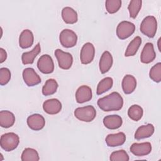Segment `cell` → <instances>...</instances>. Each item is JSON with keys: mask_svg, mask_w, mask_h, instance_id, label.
Returning a JSON list of instances; mask_svg holds the SVG:
<instances>
[{"mask_svg": "<svg viewBox=\"0 0 161 161\" xmlns=\"http://www.w3.org/2000/svg\"><path fill=\"white\" fill-rule=\"evenodd\" d=\"M135 30V25L128 21L120 22L116 28V35L121 40H125L133 34Z\"/></svg>", "mask_w": 161, "mask_h": 161, "instance_id": "8992f818", "label": "cell"}, {"mask_svg": "<svg viewBox=\"0 0 161 161\" xmlns=\"http://www.w3.org/2000/svg\"><path fill=\"white\" fill-rule=\"evenodd\" d=\"M143 114V108L137 104H133L131 106L128 110V116L131 119L135 121H139L142 118Z\"/></svg>", "mask_w": 161, "mask_h": 161, "instance_id": "83f0119b", "label": "cell"}, {"mask_svg": "<svg viewBox=\"0 0 161 161\" xmlns=\"http://www.w3.org/2000/svg\"><path fill=\"white\" fill-rule=\"evenodd\" d=\"M140 31L148 38H153L157 30V21L153 16H147L142 21Z\"/></svg>", "mask_w": 161, "mask_h": 161, "instance_id": "3957f363", "label": "cell"}, {"mask_svg": "<svg viewBox=\"0 0 161 161\" xmlns=\"http://www.w3.org/2000/svg\"><path fill=\"white\" fill-rule=\"evenodd\" d=\"M122 89L125 94L132 93L136 87V80L132 75H126L122 80Z\"/></svg>", "mask_w": 161, "mask_h": 161, "instance_id": "ffe728a7", "label": "cell"}, {"mask_svg": "<svg viewBox=\"0 0 161 161\" xmlns=\"http://www.w3.org/2000/svg\"><path fill=\"white\" fill-rule=\"evenodd\" d=\"M92 97V89L86 85L80 86L75 92V99L78 103H84L89 101Z\"/></svg>", "mask_w": 161, "mask_h": 161, "instance_id": "4fadbf2b", "label": "cell"}, {"mask_svg": "<svg viewBox=\"0 0 161 161\" xmlns=\"http://www.w3.org/2000/svg\"><path fill=\"white\" fill-rule=\"evenodd\" d=\"M59 40L64 47L72 48L77 44V36L72 30L64 29L60 33Z\"/></svg>", "mask_w": 161, "mask_h": 161, "instance_id": "5b68a950", "label": "cell"}, {"mask_svg": "<svg viewBox=\"0 0 161 161\" xmlns=\"http://www.w3.org/2000/svg\"><path fill=\"white\" fill-rule=\"evenodd\" d=\"M142 1L141 0H132L130 2L128 9L129 11L130 16L131 18H136L142 8Z\"/></svg>", "mask_w": 161, "mask_h": 161, "instance_id": "f546056e", "label": "cell"}, {"mask_svg": "<svg viewBox=\"0 0 161 161\" xmlns=\"http://www.w3.org/2000/svg\"><path fill=\"white\" fill-rule=\"evenodd\" d=\"M142 43V38L137 36L136 37H135L133 40H131L129 45H128L125 53V57H131V56H134L138 48H140V45Z\"/></svg>", "mask_w": 161, "mask_h": 161, "instance_id": "d4e9b609", "label": "cell"}, {"mask_svg": "<svg viewBox=\"0 0 161 161\" xmlns=\"http://www.w3.org/2000/svg\"><path fill=\"white\" fill-rule=\"evenodd\" d=\"M113 63V59L111 54L108 51L103 53L99 62V67L101 74H105L109 70Z\"/></svg>", "mask_w": 161, "mask_h": 161, "instance_id": "e0dca14e", "label": "cell"}, {"mask_svg": "<svg viewBox=\"0 0 161 161\" xmlns=\"http://www.w3.org/2000/svg\"><path fill=\"white\" fill-rule=\"evenodd\" d=\"M113 85V80L111 77H107L103 79L97 84L96 89V94L101 95L105 92L109 91Z\"/></svg>", "mask_w": 161, "mask_h": 161, "instance_id": "4316f807", "label": "cell"}, {"mask_svg": "<svg viewBox=\"0 0 161 161\" xmlns=\"http://www.w3.org/2000/svg\"><path fill=\"white\" fill-rule=\"evenodd\" d=\"M109 159L111 161H128L129 156L124 150H119L112 152L110 155Z\"/></svg>", "mask_w": 161, "mask_h": 161, "instance_id": "d6a6232c", "label": "cell"}, {"mask_svg": "<svg viewBox=\"0 0 161 161\" xmlns=\"http://www.w3.org/2000/svg\"><path fill=\"white\" fill-rule=\"evenodd\" d=\"M21 160L22 161H38L40 160L38 152L31 148H26L22 152Z\"/></svg>", "mask_w": 161, "mask_h": 161, "instance_id": "f1b7e54d", "label": "cell"}, {"mask_svg": "<svg viewBox=\"0 0 161 161\" xmlns=\"http://www.w3.org/2000/svg\"><path fill=\"white\" fill-rule=\"evenodd\" d=\"M27 125L30 129L35 131H39L44 128L45 120L42 115L40 114H33L28 117Z\"/></svg>", "mask_w": 161, "mask_h": 161, "instance_id": "7c38bea8", "label": "cell"}, {"mask_svg": "<svg viewBox=\"0 0 161 161\" xmlns=\"http://www.w3.org/2000/svg\"><path fill=\"white\" fill-rule=\"evenodd\" d=\"M150 78L155 82H160L161 81V63L158 62L154 65L149 72Z\"/></svg>", "mask_w": 161, "mask_h": 161, "instance_id": "1f68e13d", "label": "cell"}, {"mask_svg": "<svg viewBox=\"0 0 161 161\" xmlns=\"http://www.w3.org/2000/svg\"><path fill=\"white\" fill-rule=\"evenodd\" d=\"M58 86V83L54 79H49L46 80L42 87V94L44 96L52 95L56 92Z\"/></svg>", "mask_w": 161, "mask_h": 161, "instance_id": "484cf974", "label": "cell"}, {"mask_svg": "<svg viewBox=\"0 0 161 161\" xmlns=\"http://www.w3.org/2000/svg\"><path fill=\"white\" fill-rule=\"evenodd\" d=\"M156 53L154 50L153 45L148 42L145 45L140 55V61L143 64H149L154 60Z\"/></svg>", "mask_w": 161, "mask_h": 161, "instance_id": "5bb4252c", "label": "cell"}, {"mask_svg": "<svg viewBox=\"0 0 161 161\" xmlns=\"http://www.w3.org/2000/svg\"><path fill=\"white\" fill-rule=\"evenodd\" d=\"M15 122V116L8 110H3L0 112V125L3 128L11 127Z\"/></svg>", "mask_w": 161, "mask_h": 161, "instance_id": "7402d4cb", "label": "cell"}, {"mask_svg": "<svg viewBox=\"0 0 161 161\" xmlns=\"http://www.w3.org/2000/svg\"><path fill=\"white\" fill-rule=\"evenodd\" d=\"M19 143L18 135L13 132L6 133L1 136V147L6 152H11L17 148Z\"/></svg>", "mask_w": 161, "mask_h": 161, "instance_id": "7a4b0ae2", "label": "cell"}, {"mask_svg": "<svg viewBox=\"0 0 161 161\" xmlns=\"http://www.w3.org/2000/svg\"><path fill=\"white\" fill-rule=\"evenodd\" d=\"M152 148V145L150 142L134 143L131 145L130 150L137 157H143L150 153Z\"/></svg>", "mask_w": 161, "mask_h": 161, "instance_id": "8fae6325", "label": "cell"}, {"mask_svg": "<svg viewBox=\"0 0 161 161\" xmlns=\"http://www.w3.org/2000/svg\"><path fill=\"white\" fill-rule=\"evenodd\" d=\"M154 130L155 128L153 125L150 123L140 126L135 131V138L139 140L141 139L150 137L153 134Z\"/></svg>", "mask_w": 161, "mask_h": 161, "instance_id": "44dd1931", "label": "cell"}, {"mask_svg": "<svg viewBox=\"0 0 161 161\" xmlns=\"http://www.w3.org/2000/svg\"><path fill=\"white\" fill-rule=\"evenodd\" d=\"M121 0H107L105 2L106 9L109 14L116 13L121 7Z\"/></svg>", "mask_w": 161, "mask_h": 161, "instance_id": "4dcf8cb0", "label": "cell"}, {"mask_svg": "<svg viewBox=\"0 0 161 161\" xmlns=\"http://www.w3.org/2000/svg\"><path fill=\"white\" fill-rule=\"evenodd\" d=\"M62 103L55 98L45 101L43 104V109L45 113L49 114H56L62 109Z\"/></svg>", "mask_w": 161, "mask_h": 161, "instance_id": "9a60e30c", "label": "cell"}, {"mask_svg": "<svg viewBox=\"0 0 161 161\" xmlns=\"http://www.w3.org/2000/svg\"><path fill=\"white\" fill-rule=\"evenodd\" d=\"M55 55L60 69L68 70L71 67L73 63V57L70 53L65 52L58 48L55 51Z\"/></svg>", "mask_w": 161, "mask_h": 161, "instance_id": "52a82bcc", "label": "cell"}, {"mask_svg": "<svg viewBox=\"0 0 161 161\" xmlns=\"http://www.w3.org/2000/svg\"><path fill=\"white\" fill-rule=\"evenodd\" d=\"M99 108L104 111H119L123 106V99L119 93L113 92L108 96L99 98L97 102Z\"/></svg>", "mask_w": 161, "mask_h": 161, "instance_id": "6da1fadb", "label": "cell"}, {"mask_svg": "<svg viewBox=\"0 0 161 161\" xmlns=\"http://www.w3.org/2000/svg\"><path fill=\"white\" fill-rule=\"evenodd\" d=\"M95 55V48L92 43H86L82 47L80 53V59L82 64H90L94 59Z\"/></svg>", "mask_w": 161, "mask_h": 161, "instance_id": "9c48e42d", "label": "cell"}, {"mask_svg": "<svg viewBox=\"0 0 161 161\" xmlns=\"http://www.w3.org/2000/svg\"><path fill=\"white\" fill-rule=\"evenodd\" d=\"M37 67L43 74L52 73L54 70V63L50 55L48 54L42 55L37 62Z\"/></svg>", "mask_w": 161, "mask_h": 161, "instance_id": "ba28073f", "label": "cell"}, {"mask_svg": "<svg viewBox=\"0 0 161 161\" xmlns=\"http://www.w3.org/2000/svg\"><path fill=\"white\" fill-rule=\"evenodd\" d=\"M23 79L25 83L29 87L39 84L41 82V78L35 70L31 67L26 68L23 71Z\"/></svg>", "mask_w": 161, "mask_h": 161, "instance_id": "30bf717a", "label": "cell"}, {"mask_svg": "<svg viewBox=\"0 0 161 161\" xmlns=\"http://www.w3.org/2000/svg\"><path fill=\"white\" fill-rule=\"evenodd\" d=\"M108 147H114L123 145L126 141V135L123 132H119L114 134H109L105 139Z\"/></svg>", "mask_w": 161, "mask_h": 161, "instance_id": "2e32d148", "label": "cell"}, {"mask_svg": "<svg viewBox=\"0 0 161 161\" xmlns=\"http://www.w3.org/2000/svg\"><path fill=\"white\" fill-rule=\"evenodd\" d=\"M7 58V53L4 49L0 48V63H3Z\"/></svg>", "mask_w": 161, "mask_h": 161, "instance_id": "e575fe53", "label": "cell"}, {"mask_svg": "<svg viewBox=\"0 0 161 161\" xmlns=\"http://www.w3.org/2000/svg\"><path fill=\"white\" fill-rule=\"evenodd\" d=\"M11 77V74L9 69L2 67L0 69V84L4 86L7 84Z\"/></svg>", "mask_w": 161, "mask_h": 161, "instance_id": "836d02e7", "label": "cell"}, {"mask_svg": "<svg viewBox=\"0 0 161 161\" xmlns=\"http://www.w3.org/2000/svg\"><path fill=\"white\" fill-rule=\"evenodd\" d=\"M41 48L40 43H38L33 49L30 52H24L21 55V61L24 65L32 64L36 57L40 53Z\"/></svg>", "mask_w": 161, "mask_h": 161, "instance_id": "603a6c76", "label": "cell"}, {"mask_svg": "<svg viewBox=\"0 0 161 161\" xmlns=\"http://www.w3.org/2000/svg\"><path fill=\"white\" fill-rule=\"evenodd\" d=\"M62 18L67 24L75 23L78 20L77 12L70 7H65L62 10Z\"/></svg>", "mask_w": 161, "mask_h": 161, "instance_id": "cb8c5ba5", "label": "cell"}, {"mask_svg": "<svg viewBox=\"0 0 161 161\" xmlns=\"http://www.w3.org/2000/svg\"><path fill=\"white\" fill-rule=\"evenodd\" d=\"M74 116L80 121L91 122L96 118V111L94 107L91 105L79 107L75 109Z\"/></svg>", "mask_w": 161, "mask_h": 161, "instance_id": "277c9868", "label": "cell"}, {"mask_svg": "<svg viewBox=\"0 0 161 161\" xmlns=\"http://www.w3.org/2000/svg\"><path fill=\"white\" fill-rule=\"evenodd\" d=\"M103 124L108 129L116 130L121 126L123 119L120 116L117 114L108 115L104 118Z\"/></svg>", "mask_w": 161, "mask_h": 161, "instance_id": "ac0fdd59", "label": "cell"}, {"mask_svg": "<svg viewBox=\"0 0 161 161\" xmlns=\"http://www.w3.org/2000/svg\"><path fill=\"white\" fill-rule=\"evenodd\" d=\"M34 42V36L30 30H24L19 37V45L21 48H28L32 46Z\"/></svg>", "mask_w": 161, "mask_h": 161, "instance_id": "d6986e66", "label": "cell"}, {"mask_svg": "<svg viewBox=\"0 0 161 161\" xmlns=\"http://www.w3.org/2000/svg\"><path fill=\"white\" fill-rule=\"evenodd\" d=\"M160 38L158 39V50H159V51L160 52L161 50H160Z\"/></svg>", "mask_w": 161, "mask_h": 161, "instance_id": "d590c367", "label": "cell"}]
</instances>
